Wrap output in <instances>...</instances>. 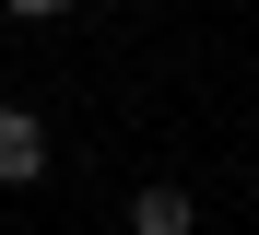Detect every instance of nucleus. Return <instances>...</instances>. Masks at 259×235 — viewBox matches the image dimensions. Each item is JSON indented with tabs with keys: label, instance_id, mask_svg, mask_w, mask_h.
Listing matches in <instances>:
<instances>
[{
	"label": "nucleus",
	"instance_id": "obj_2",
	"mask_svg": "<svg viewBox=\"0 0 259 235\" xmlns=\"http://www.w3.org/2000/svg\"><path fill=\"white\" fill-rule=\"evenodd\" d=\"M189 223H200L189 188H130V235H189Z\"/></svg>",
	"mask_w": 259,
	"mask_h": 235
},
{
	"label": "nucleus",
	"instance_id": "obj_3",
	"mask_svg": "<svg viewBox=\"0 0 259 235\" xmlns=\"http://www.w3.org/2000/svg\"><path fill=\"white\" fill-rule=\"evenodd\" d=\"M0 12H24V24H48V12H71V0H0Z\"/></svg>",
	"mask_w": 259,
	"mask_h": 235
},
{
	"label": "nucleus",
	"instance_id": "obj_1",
	"mask_svg": "<svg viewBox=\"0 0 259 235\" xmlns=\"http://www.w3.org/2000/svg\"><path fill=\"white\" fill-rule=\"evenodd\" d=\"M35 176H48V129L24 106H0V188H35Z\"/></svg>",
	"mask_w": 259,
	"mask_h": 235
}]
</instances>
